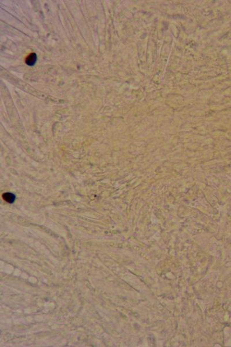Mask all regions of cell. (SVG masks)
Returning a JSON list of instances; mask_svg holds the SVG:
<instances>
[{
  "mask_svg": "<svg viewBox=\"0 0 231 347\" xmlns=\"http://www.w3.org/2000/svg\"><path fill=\"white\" fill-rule=\"evenodd\" d=\"M37 60V56L35 53H32L29 55L26 59V64L29 66H33L36 63Z\"/></svg>",
  "mask_w": 231,
  "mask_h": 347,
  "instance_id": "6da1fadb",
  "label": "cell"
},
{
  "mask_svg": "<svg viewBox=\"0 0 231 347\" xmlns=\"http://www.w3.org/2000/svg\"><path fill=\"white\" fill-rule=\"evenodd\" d=\"M2 197L4 200H5L6 202H9V203H12L15 200V195L12 193H5L3 194Z\"/></svg>",
  "mask_w": 231,
  "mask_h": 347,
  "instance_id": "7a4b0ae2",
  "label": "cell"
}]
</instances>
